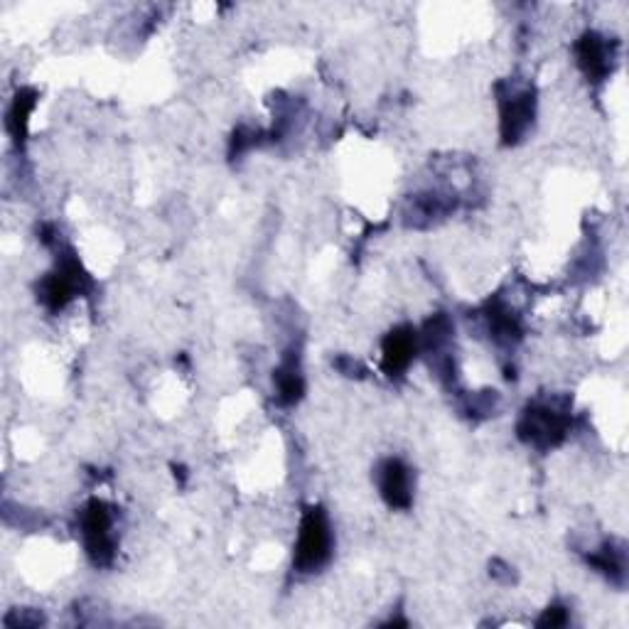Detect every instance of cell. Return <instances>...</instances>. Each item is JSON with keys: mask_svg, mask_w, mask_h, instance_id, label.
Instances as JSON below:
<instances>
[{"mask_svg": "<svg viewBox=\"0 0 629 629\" xmlns=\"http://www.w3.org/2000/svg\"><path fill=\"white\" fill-rule=\"evenodd\" d=\"M332 556V529L322 509H310L303 516L295 546V566L303 573H313L325 566Z\"/></svg>", "mask_w": 629, "mask_h": 629, "instance_id": "1", "label": "cell"}, {"mask_svg": "<svg viewBox=\"0 0 629 629\" xmlns=\"http://www.w3.org/2000/svg\"><path fill=\"white\" fill-rule=\"evenodd\" d=\"M82 536H84V548L94 563L104 566L114 558V519L111 512L106 509V504L91 502L86 504L82 512Z\"/></svg>", "mask_w": 629, "mask_h": 629, "instance_id": "2", "label": "cell"}, {"mask_svg": "<svg viewBox=\"0 0 629 629\" xmlns=\"http://www.w3.org/2000/svg\"><path fill=\"white\" fill-rule=\"evenodd\" d=\"M521 435L534 445H553L566 433V418L548 406H534L524 413Z\"/></svg>", "mask_w": 629, "mask_h": 629, "instance_id": "3", "label": "cell"}, {"mask_svg": "<svg viewBox=\"0 0 629 629\" xmlns=\"http://www.w3.org/2000/svg\"><path fill=\"white\" fill-rule=\"evenodd\" d=\"M379 489L391 507L406 509L413 499L411 470L401 460H386L379 467Z\"/></svg>", "mask_w": 629, "mask_h": 629, "instance_id": "4", "label": "cell"}, {"mask_svg": "<svg viewBox=\"0 0 629 629\" xmlns=\"http://www.w3.org/2000/svg\"><path fill=\"white\" fill-rule=\"evenodd\" d=\"M534 121V96L521 91V94L507 96L502 104V136L507 143H516Z\"/></svg>", "mask_w": 629, "mask_h": 629, "instance_id": "5", "label": "cell"}, {"mask_svg": "<svg viewBox=\"0 0 629 629\" xmlns=\"http://www.w3.org/2000/svg\"><path fill=\"white\" fill-rule=\"evenodd\" d=\"M416 357V332L399 327L384 340V367L389 374H399Z\"/></svg>", "mask_w": 629, "mask_h": 629, "instance_id": "6", "label": "cell"}, {"mask_svg": "<svg viewBox=\"0 0 629 629\" xmlns=\"http://www.w3.org/2000/svg\"><path fill=\"white\" fill-rule=\"evenodd\" d=\"M607 59H610V55H607V45L602 42V37H583V42L578 45V62L588 77H605L607 69H610Z\"/></svg>", "mask_w": 629, "mask_h": 629, "instance_id": "7", "label": "cell"}, {"mask_svg": "<svg viewBox=\"0 0 629 629\" xmlns=\"http://www.w3.org/2000/svg\"><path fill=\"white\" fill-rule=\"evenodd\" d=\"M276 386H278V396L281 401L295 403L303 394V376H300V369L295 362H286L276 374Z\"/></svg>", "mask_w": 629, "mask_h": 629, "instance_id": "8", "label": "cell"}, {"mask_svg": "<svg viewBox=\"0 0 629 629\" xmlns=\"http://www.w3.org/2000/svg\"><path fill=\"white\" fill-rule=\"evenodd\" d=\"M30 109H32V99H30L28 94H20L18 99H15L13 111H10V118H8L10 128H13V133L18 138H20V133L25 131V123H28Z\"/></svg>", "mask_w": 629, "mask_h": 629, "instance_id": "9", "label": "cell"}, {"mask_svg": "<svg viewBox=\"0 0 629 629\" xmlns=\"http://www.w3.org/2000/svg\"><path fill=\"white\" fill-rule=\"evenodd\" d=\"M539 625H544V627L566 625V610H563V607H548L546 615L539 620Z\"/></svg>", "mask_w": 629, "mask_h": 629, "instance_id": "10", "label": "cell"}]
</instances>
